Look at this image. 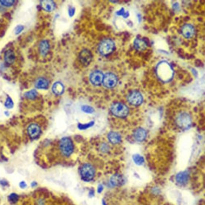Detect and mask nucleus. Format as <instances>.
<instances>
[{"label": "nucleus", "mask_w": 205, "mask_h": 205, "mask_svg": "<svg viewBox=\"0 0 205 205\" xmlns=\"http://www.w3.org/2000/svg\"><path fill=\"white\" fill-rule=\"evenodd\" d=\"M64 89V87L63 85L59 82L55 83L53 86V92L56 95H59L62 94Z\"/></svg>", "instance_id": "obj_21"}, {"label": "nucleus", "mask_w": 205, "mask_h": 205, "mask_svg": "<svg viewBox=\"0 0 205 205\" xmlns=\"http://www.w3.org/2000/svg\"><path fill=\"white\" fill-rule=\"evenodd\" d=\"M0 184L3 186H6L8 185V183L7 181L4 180H2L0 181Z\"/></svg>", "instance_id": "obj_34"}, {"label": "nucleus", "mask_w": 205, "mask_h": 205, "mask_svg": "<svg viewBox=\"0 0 205 205\" xmlns=\"http://www.w3.org/2000/svg\"><path fill=\"white\" fill-rule=\"evenodd\" d=\"M27 132L31 138L35 139L40 135L41 129L38 125L35 123L31 124L28 127Z\"/></svg>", "instance_id": "obj_11"}, {"label": "nucleus", "mask_w": 205, "mask_h": 205, "mask_svg": "<svg viewBox=\"0 0 205 205\" xmlns=\"http://www.w3.org/2000/svg\"><path fill=\"white\" fill-rule=\"evenodd\" d=\"M104 75L101 71H95L91 74L90 76V82L95 85H99L103 83Z\"/></svg>", "instance_id": "obj_9"}, {"label": "nucleus", "mask_w": 205, "mask_h": 205, "mask_svg": "<svg viewBox=\"0 0 205 205\" xmlns=\"http://www.w3.org/2000/svg\"><path fill=\"white\" fill-rule=\"evenodd\" d=\"M182 32L185 37L190 38L193 37L194 34L195 29L191 25L186 24L182 28Z\"/></svg>", "instance_id": "obj_13"}, {"label": "nucleus", "mask_w": 205, "mask_h": 205, "mask_svg": "<svg viewBox=\"0 0 205 205\" xmlns=\"http://www.w3.org/2000/svg\"><path fill=\"white\" fill-rule=\"evenodd\" d=\"M115 48V43L111 39H104L100 43L99 51L102 55L106 56L113 52Z\"/></svg>", "instance_id": "obj_3"}, {"label": "nucleus", "mask_w": 205, "mask_h": 205, "mask_svg": "<svg viewBox=\"0 0 205 205\" xmlns=\"http://www.w3.org/2000/svg\"><path fill=\"white\" fill-rule=\"evenodd\" d=\"M8 200L10 203H15L18 202L19 199V196L15 193H11L8 196Z\"/></svg>", "instance_id": "obj_26"}, {"label": "nucleus", "mask_w": 205, "mask_h": 205, "mask_svg": "<svg viewBox=\"0 0 205 205\" xmlns=\"http://www.w3.org/2000/svg\"><path fill=\"white\" fill-rule=\"evenodd\" d=\"M128 101L132 105L138 106L142 103L143 97L140 92L137 91L131 93L128 97Z\"/></svg>", "instance_id": "obj_7"}, {"label": "nucleus", "mask_w": 205, "mask_h": 205, "mask_svg": "<svg viewBox=\"0 0 205 205\" xmlns=\"http://www.w3.org/2000/svg\"><path fill=\"white\" fill-rule=\"evenodd\" d=\"M109 141L112 144H116L120 143L121 140L120 135L115 132H111L109 133L108 135Z\"/></svg>", "instance_id": "obj_20"}, {"label": "nucleus", "mask_w": 205, "mask_h": 205, "mask_svg": "<svg viewBox=\"0 0 205 205\" xmlns=\"http://www.w3.org/2000/svg\"><path fill=\"white\" fill-rule=\"evenodd\" d=\"M37 92L35 89H32L25 93V96L29 99L33 100L35 99L37 96Z\"/></svg>", "instance_id": "obj_23"}, {"label": "nucleus", "mask_w": 205, "mask_h": 205, "mask_svg": "<svg viewBox=\"0 0 205 205\" xmlns=\"http://www.w3.org/2000/svg\"><path fill=\"white\" fill-rule=\"evenodd\" d=\"M41 6L45 11L51 12L55 9V4L53 1L50 0L43 1L41 2Z\"/></svg>", "instance_id": "obj_16"}, {"label": "nucleus", "mask_w": 205, "mask_h": 205, "mask_svg": "<svg viewBox=\"0 0 205 205\" xmlns=\"http://www.w3.org/2000/svg\"><path fill=\"white\" fill-rule=\"evenodd\" d=\"M103 190V187L102 185L100 184L98 185L97 187V192L98 193H100L102 192V191Z\"/></svg>", "instance_id": "obj_33"}, {"label": "nucleus", "mask_w": 205, "mask_h": 205, "mask_svg": "<svg viewBox=\"0 0 205 205\" xmlns=\"http://www.w3.org/2000/svg\"><path fill=\"white\" fill-rule=\"evenodd\" d=\"M118 79L116 76L111 73H106L103 77V85L108 88L115 87L117 84Z\"/></svg>", "instance_id": "obj_6"}, {"label": "nucleus", "mask_w": 205, "mask_h": 205, "mask_svg": "<svg viewBox=\"0 0 205 205\" xmlns=\"http://www.w3.org/2000/svg\"><path fill=\"white\" fill-rule=\"evenodd\" d=\"M19 186L21 189H25L27 187V184L25 182L22 181L19 184Z\"/></svg>", "instance_id": "obj_32"}, {"label": "nucleus", "mask_w": 205, "mask_h": 205, "mask_svg": "<svg viewBox=\"0 0 205 205\" xmlns=\"http://www.w3.org/2000/svg\"><path fill=\"white\" fill-rule=\"evenodd\" d=\"M95 169L94 167L89 164H85L80 170L82 179L85 182H89L95 177Z\"/></svg>", "instance_id": "obj_2"}, {"label": "nucleus", "mask_w": 205, "mask_h": 205, "mask_svg": "<svg viewBox=\"0 0 205 205\" xmlns=\"http://www.w3.org/2000/svg\"><path fill=\"white\" fill-rule=\"evenodd\" d=\"M133 158L135 163L137 165H141L144 162V158L140 155H135L133 156Z\"/></svg>", "instance_id": "obj_24"}, {"label": "nucleus", "mask_w": 205, "mask_h": 205, "mask_svg": "<svg viewBox=\"0 0 205 205\" xmlns=\"http://www.w3.org/2000/svg\"><path fill=\"white\" fill-rule=\"evenodd\" d=\"M13 0H2L0 1V4L2 6L6 7H10L13 6L14 4Z\"/></svg>", "instance_id": "obj_27"}, {"label": "nucleus", "mask_w": 205, "mask_h": 205, "mask_svg": "<svg viewBox=\"0 0 205 205\" xmlns=\"http://www.w3.org/2000/svg\"><path fill=\"white\" fill-rule=\"evenodd\" d=\"M147 134L146 131L142 128H139L136 130L134 134L135 138L138 141L144 140L146 137Z\"/></svg>", "instance_id": "obj_17"}, {"label": "nucleus", "mask_w": 205, "mask_h": 205, "mask_svg": "<svg viewBox=\"0 0 205 205\" xmlns=\"http://www.w3.org/2000/svg\"><path fill=\"white\" fill-rule=\"evenodd\" d=\"M16 55L14 51L12 49H8L5 51L4 55V59L8 65H12L16 60Z\"/></svg>", "instance_id": "obj_14"}, {"label": "nucleus", "mask_w": 205, "mask_h": 205, "mask_svg": "<svg viewBox=\"0 0 205 205\" xmlns=\"http://www.w3.org/2000/svg\"><path fill=\"white\" fill-rule=\"evenodd\" d=\"M94 191L91 190L90 192L89 193V196H90V197H92V196H94Z\"/></svg>", "instance_id": "obj_36"}, {"label": "nucleus", "mask_w": 205, "mask_h": 205, "mask_svg": "<svg viewBox=\"0 0 205 205\" xmlns=\"http://www.w3.org/2000/svg\"><path fill=\"white\" fill-rule=\"evenodd\" d=\"M176 182L181 185H185L188 182L189 174L187 171H182L177 174L175 178Z\"/></svg>", "instance_id": "obj_12"}, {"label": "nucleus", "mask_w": 205, "mask_h": 205, "mask_svg": "<svg viewBox=\"0 0 205 205\" xmlns=\"http://www.w3.org/2000/svg\"><path fill=\"white\" fill-rule=\"evenodd\" d=\"M4 107L7 109H11L13 107L14 103L12 98L8 96L4 103Z\"/></svg>", "instance_id": "obj_25"}, {"label": "nucleus", "mask_w": 205, "mask_h": 205, "mask_svg": "<svg viewBox=\"0 0 205 205\" xmlns=\"http://www.w3.org/2000/svg\"><path fill=\"white\" fill-rule=\"evenodd\" d=\"M103 205H106V202H103Z\"/></svg>", "instance_id": "obj_38"}, {"label": "nucleus", "mask_w": 205, "mask_h": 205, "mask_svg": "<svg viewBox=\"0 0 205 205\" xmlns=\"http://www.w3.org/2000/svg\"><path fill=\"white\" fill-rule=\"evenodd\" d=\"M110 182L113 186H121L124 184L125 179L120 175L115 174L111 178Z\"/></svg>", "instance_id": "obj_15"}, {"label": "nucleus", "mask_w": 205, "mask_h": 205, "mask_svg": "<svg viewBox=\"0 0 205 205\" xmlns=\"http://www.w3.org/2000/svg\"><path fill=\"white\" fill-rule=\"evenodd\" d=\"M4 115H5V116H7V117L9 116V115H10V113H9V112L8 111H5V112H4Z\"/></svg>", "instance_id": "obj_37"}, {"label": "nucleus", "mask_w": 205, "mask_h": 205, "mask_svg": "<svg viewBox=\"0 0 205 205\" xmlns=\"http://www.w3.org/2000/svg\"><path fill=\"white\" fill-rule=\"evenodd\" d=\"M157 76L161 81L168 82L173 78L174 70L168 62L162 61L159 62L156 67Z\"/></svg>", "instance_id": "obj_1"}, {"label": "nucleus", "mask_w": 205, "mask_h": 205, "mask_svg": "<svg viewBox=\"0 0 205 205\" xmlns=\"http://www.w3.org/2000/svg\"><path fill=\"white\" fill-rule=\"evenodd\" d=\"M111 111L114 115L117 117H123L127 116L129 113L127 107L120 103L113 104L111 107Z\"/></svg>", "instance_id": "obj_4"}, {"label": "nucleus", "mask_w": 205, "mask_h": 205, "mask_svg": "<svg viewBox=\"0 0 205 205\" xmlns=\"http://www.w3.org/2000/svg\"><path fill=\"white\" fill-rule=\"evenodd\" d=\"M93 124H94V122L93 121L90 122V123H88L85 124H79L78 125V127L80 130H85V129H87V128H89V127L92 126Z\"/></svg>", "instance_id": "obj_28"}, {"label": "nucleus", "mask_w": 205, "mask_h": 205, "mask_svg": "<svg viewBox=\"0 0 205 205\" xmlns=\"http://www.w3.org/2000/svg\"><path fill=\"white\" fill-rule=\"evenodd\" d=\"M37 185V182H32L31 184V187H32V188L36 187Z\"/></svg>", "instance_id": "obj_35"}, {"label": "nucleus", "mask_w": 205, "mask_h": 205, "mask_svg": "<svg viewBox=\"0 0 205 205\" xmlns=\"http://www.w3.org/2000/svg\"><path fill=\"white\" fill-rule=\"evenodd\" d=\"M60 147L61 152L65 156H69L73 153V144L70 138L64 137L60 141Z\"/></svg>", "instance_id": "obj_5"}, {"label": "nucleus", "mask_w": 205, "mask_h": 205, "mask_svg": "<svg viewBox=\"0 0 205 205\" xmlns=\"http://www.w3.org/2000/svg\"><path fill=\"white\" fill-rule=\"evenodd\" d=\"M75 9L74 8L72 7L69 8V15L70 17H73L75 14Z\"/></svg>", "instance_id": "obj_31"}, {"label": "nucleus", "mask_w": 205, "mask_h": 205, "mask_svg": "<svg viewBox=\"0 0 205 205\" xmlns=\"http://www.w3.org/2000/svg\"><path fill=\"white\" fill-rule=\"evenodd\" d=\"M82 110L85 113H92L94 111V109L92 107L87 106H83L82 107Z\"/></svg>", "instance_id": "obj_29"}, {"label": "nucleus", "mask_w": 205, "mask_h": 205, "mask_svg": "<svg viewBox=\"0 0 205 205\" xmlns=\"http://www.w3.org/2000/svg\"><path fill=\"white\" fill-rule=\"evenodd\" d=\"M178 123L179 126L182 128H187L191 124V119L187 114L185 113H181L178 117Z\"/></svg>", "instance_id": "obj_10"}, {"label": "nucleus", "mask_w": 205, "mask_h": 205, "mask_svg": "<svg viewBox=\"0 0 205 205\" xmlns=\"http://www.w3.org/2000/svg\"><path fill=\"white\" fill-rule=\"evenodd\" d=\"M79 57L82 64L85 66L90 63L92 59V53L87 49H83L81 52Z\"/></svg>", "instance_id": "obj_8"}, {"label": "nucleus", "mask_w": 205, "mask_h": 205, "mask_svg": "<svg viewBox=\"0 0 205 205\" xmlns=\"http://www.w3.org/2000/svg\"><path fill=\"white\" fill-rule=\"evenodd\" d=\"M35 87L39 89H45L47 88L49 82L47 80L43 77H40L35 82Z\"/></svg>", "instance_id": "obj_19"}, {"label": "nucleus", "mask_w": 205, "mask_h": 205, "mask_svg": "<svg viewBox=\"0 0 205 205\" xmlns=\"http://www.w3.org/2000/svg\"><path fill=\"white\" fill-rule=\"evenodd\" d=\"M24 28V26L22 25H18L16 27L15 29V33L16 35H18L20 34Z\"/></svg>", "instance_id": "obj_30"}, {"label": "nucleus", "mask_w": 205, "mask_h": 205, "mask_svg": "<svg viewBox=\"0 0 205 205\" xmlns=\"http://www.w3.org/2000/svg\"><path fill=\"white\" fill-rule=\"evenodd\" d=\"M49 45L47 41L46 40L41 42L39 45V51L40 53L43 55H46L49 50Z\"/></svg>", "instance_id": "obj_22"}, {"label": "nucleus", "mask_w": 205, "mask_h": 205, "mask_svg": "<svg viewBox=\"0 0 205 205\" xmlns=\"http://www.w3.org/2000/svg\"><path fill=\"white\" fill-rule=\"evenodd\" d=\"M135 48L138 51L145 50L147 47V43L144 40L140 39H136L134 41Z\"/></svg>", "instance_id": "obj_18"}]
</instances>
